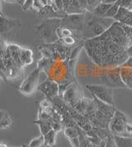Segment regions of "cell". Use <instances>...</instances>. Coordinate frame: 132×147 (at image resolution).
Returning a JSON list of instances; mask_svg holds the SVG:
<instances>
[{"label": "cell", "instance_id": "cell-1", "mask_svg": "<svg viewBox=\"0 0 132 147\" xmlns=\"http://www.w3.org/2000/svg\"><path fill=\"white\" fill-rule=\"evenodd\" d=\"M61 26V18L46 19L45 22L41 23L36 27L39 36L47 42H55L59 40L56 35V29Z\"/></svg>", "mask_w": 132, "mask_h": 147}, {"label": "cell", "instance_id": "cell-2", "mask_svg": "<svg viewBox=\"0 0 132 147\" xmlns=\"http://www.w3.org/2000/svg\"><path fill=\"white\" fill-rule=\"evenodd\" d=\"M112 18H98L93 17V19L88 22L87 23V32L91 34L90 39L99 36L105 32L106 31L112 26L115 21L109 22Z\"/></svg>", "mask_w": 132, "mask_h": 147}, {"label": "cell", "instance_id": "cell-3", "mask_svg": "<svg viewBox=\"0 0 132 147\" xmlns=\"http://www.w3.org/2000/svg\"><path fill=\"white\" fill-rule=\"evenodd\" d=\"M128 124L129 123L127 122L125 114L121 111L116 110L112 120L109 123V129L112 135L129 137L127 133Z\"/></svg>", "mask_w": 132, "mask_h": 147}, {"label": "cell", "instance_id": "cell-4", "mask_svg": "<svg viewBox=\"0 0 132 147\" xmlns=\"http://www.w3.org/2000/svg\"><path fill=\"white\" fill-rule=\"evenodd\" d=\"M86 88L92 94L93 98H96L100 101L114 106L113 91L112 88L104 85H92L87 84Z\"/></svg>", "mask_w": 132, "mask_h": 147}, {"label": "cell", "instance_id": "cell-5", "mask_svg": "<svg viewBox=\"0 0 132 147\" xmlns=\"http://www.w3.org/2000/svg\"><path fill=\"white\" fill-rule=\"evenodd\" d=\"M40 73V69L39 68H36L27 76V78L22 81L19 88L20 92L22 94L29 96L32 95L36 88H38Z\"/></svg>", "mask_w": 132, "mask_h": 147}, {"label": "cell", "instance_id": "cell-6", "mask_svg": "<svg viewBox=\"0 0 132 147\" xmlns=\"http://www.w3.org/2000/svg\"><path fill=\"white\" fill-rule=\"evenodd\" d=\"M84 13L67 14L61 18V26L71 28L73 31L81 32L84 23Z\"/></svg>", "mask_w": 132, "mask_h": 147}, {"label": "cell", "instance_id": "cell-7", "mask_svg": "<svg viewBox=\"0 0 132 147\" xmlns=\"http://www.w3.org/2000/svg\"><path fill=\"white\" fill-rule=\"evenodd\" d=\"M83 98V92L77 83H73L63 95V100L72 107Z\"/></svg>", "mask_w": 132, "mask_h": 147}, {"label": "cell", "instance_id": "cell-8", "mask_svg": "<svg viewBox=\"0 0 132 147\" xmlns=\"http://www.w3.org/2000/svg\"><path fill=\"white\" fill-rule=\"evenodd\" d=\"M37 89L51 99H53L54 98L59 96V84L56 81L52 80H46V81L42 82L40 84Z\"/></svg>", "mask_w": 132, "mask_h": 147}, {"label": "cell", "instance_id": "cell-9", "mask_svg": "<svg viewBox=\"0 0 132 147\" xmlns=\"http://www.w3.org/2000/svg\"><path fill=\"white\" fill-rule=\"evenodd\" d=\"M116 22L125 24L126 26L132 27V10L124 7H120L117 16L114 18Z\"/></svg>", "mask_w": 132, "mask_h": 147}, {"label": "cell", "instance_id": "cell-10", "mask_svg": "<svg viewBox=\"0 0 132 147\" xmlns=\"http://www.w3.org/2000/svg\"><path fill=\"white\" fill-rule=\"evenodd\" d=\"M21 23L18 20H15L13 18H9L5 17L3 13L1 14V32H9L14 27H20Z\"/></svg>", "mask_w": 132, "mask_h": 147}, {"label": "cell", "instance_id": "cell-11", "mask_svg": "<svg viewBox=\"0 0 132 147\" xmlns=\"http://www.w3.org/2000/svg\"><path fill=\"white\" fill-rule=\"evenodd\" d=\"M120 75L125 87L132 89V68L120 66Z\"/></svg>", "mask_w": 132, "mask_h": 147}, {"label": "cell", "instance_id": "cell-12", "mask_svg": "<svg viewBox=\"0 0 132 147\" xmlns=\"http://www.w3.org/2000/svg\"><path fill=\"white\" fill-rule=\"evenodd\" d=\"M34 123L37 124L39 126L40 131L41 135L45 136L49 131H51L52 130V123L53 121H46L41 120V119H37L36 121H34Z\"/></svg>", "mask_w": 132, "mask_h": 147}, {"label": "cell", "instance_id": "cell-13", "mask_svg": "<svg viewBox=\"0 0 132 147\" xmlns=\"http://www.w3.org/2000/svg\"><path fill=\"white\" fill-rule=\"evenodd\" d=\"M112 5V4H108V3H105L102 2L94 8V10L92 12L93 16L98 17V18H105L106 14Z\"/></svg>", "mask_w": 132, "mask_h": 147}, {"label": "cell", "instance_id": "cell-14", "mask_svg": "<svg viewBox=\"0 0 132 147\" xmlns=\"http://www.w3.org/2000/svg\"><path fill=\"white\" fill-rule=\"evenodd\" d=\"M117 147H132V138L113 135Z\"/></svg>", "mask_w": 132, "mask_h": 147}, {"label": "cell", "instance_id": "cell-15", "mask_svg": "<svg viewBox=\"0 0 132 147\" xmlns=\"http://www.w3.org/2000/svg\"><path fill=\"white\" fill-rule=\"evenodd\" d=\"M21 60L23 65H29L33 62L32 51L28 48H22L21 52Z\"/></svg>", "mask_w": 132, "mask_h": 147}, {"label": "cell", "instance_id": "cell-16", "mask_svg": "<svg viewBox=\"0 0 132 147\" xmlns=\"http://www.w3.org/2000/svg\"><path fill=\"white\" fill-rule=\"evenodd\" d=\"M65 136L68 140L75 138V137H79V135L81 133L80 131V128L78 127V125L76 127H67L65 129Z\"/></svg>", "mask_w": 132, "mask_h": 147}, {"label": "cell", "instance_id": "cell-17", "mask_svg": "<svg viewBox=\"0 0 132 147\" xmlns=\"http://www.w3.org/2000/svg\"><path fill=\"white\" fill-rule=\"evenodd\" d=\"M56 135L57 132L55 130H51L48 133L44 136L45 137V146H53L55 144V140H56Z\"/></svg>", "mask_w": 132, "mask_h": 147}, {"label": "cell", "instance_id": "cell-18", "mask_svg": "<svg viewBox=\"0 0 132 147\" xmlns=\"http://www.w3.org/2000/svg\"><path fill=\"white\" fill-rule=\"evenodd\" d=\"M1 128L4 129L8 127L12 123H13V120L11 118V117L9 116V114L7 113V112L4 111H1Z\"/></svg>", "mask_w": 132, "mask_h": 147}, {"label": "cell", "instance_id": "cell-19", "mask_svg": "<svg viewBox=\"0 0 132 147\" xmlns=\"http://www.w3.org/2000/svg\"><path fill=\"white\" fill-rule=\"evenodd\" d=\"M79 39L78 36H66L62 39H60V43H62L64 46L68 47H72L74 44L77 43V41Z\"/></svg>", "mask_w": 132, "mask_h": 147}, {"label": "cell", "instance_id": "cell-20", "mask_svg": "<svg viewBox=\"0 0 132 147\" xmlns=\"http://www.w3.org/2000/svg\"><path fill=\"white\" fill-rule=\"evenodd\" d=\"M45 145V137L43 135L34 138L30 141L28 146L29 147H42Z\"/></svg>", "mask_w": 132, "mask_h": 147}, {"label": "cell", "instance_id": "cell-21", "mask_svg": "<svg viewBox=\"0 0 132 147\" xmlns=\"http://www.w3.org/2000/svg\"><path fill=\"white\" fill-rule=\"evenodd\" d=\"M119 9H120V6L117 3H114L112 4L111 7L109 8V10L107 11V13L106 14L105 18H112L114 19V18L117 16V14L118 13Z\"/></svg>", "mask_w": 132, "mask_h": 147}, {"label": "cell", "instance_id": "cell-22", "mask_svg": "<svg viewBox=\"0 0 132 147\" xmlns=\"http://www.w3.org/2000/svg\"><path fill=\"white\" fill-rule=\"evenodd\" d=\"M117 3L120 6V7H124L128 9H131L132 7V0H118Z\"/></svg>", "mask_w": 132, "mask_h": 147}, {"label": "cell", "instance_id": "cell-23", "mask_svg": "<svg viewBox=\"0 0 132 147\" xmlns=\"http://www.w3.org/2000/svg\"><path fill=\"white\" fill-rule=\"evenodd\" d=\"M105 147H116V143H115V140H114V137H113V135L111 134L106 141V146Z\"/></svg>", "mask_w": 132, "mask_h": 147}, {"label": "cell", "instance_id": "cell-24", "mask_svg": "<svg viewBox=\"0 0 132 147\" xmlns=\"http://www.w3.org/2000/svg\"><path fill=\"white\" fill-rule=\"evenodd\" d=\"M33 5H34V0H26L23 5H22V7L23 10H28L32 7L33 8Z\"/></svg>", "mask_w": 132, "mask_h": 147}, {"label": "cell", "instance_id": "cell-25", "mask_svg": "<svg viewBox=\"0 0 132 147\" xmlns=\"http://www.w3.org/2000/svg\"><path fill=\"white\" fill-rule=\"evenodd\" d=\"M69 141V143L71 144L72 147H80V142H79V137H75V138H72L68 140Z\"/></svg>", "mask_w": 132, "mask_h": 147}, {"label": "cell", "instance_id": "cell-26", "mask_svg": "<svg viewBox=\"0 0 132 147\" xmlns=\"http://www.w3.org/2000/svg\"><path fill=\"white\" fill-rule=\"evenodd\" d=\"M53 130H55L56 132H59V131L62 129V125L60 122H56V121H53L52 123Z\"/></svg>", "mask_w": 132, "mask_h": 147}, {"label": "cell", "instance_id": "cell-27", "mask_svg": "<svg viewBox=\"0 0 132 147\" xmlns=\"http://www.w3.org/2000/svg\"><path fill=\"white\" fill-rule=\"evenodd\" d=\"M123 67H130V68H132V56H130L125 63L121 65Z\"/></svg>", "mask_w": 132, "mask_h": 147}, {"label": "cell", "instance_id": "cell-28", "mask_svg": "<svg viewBox=\"0 0 132 147\" xmlns=\"http://www.w3.org/2000/svg\"><path fill=\"white\" fill-rule=\"evenodd\" d=\"M102 2L105 3H108V4H114V3H117L118 2V0H103Z\"/></svg>", "mask_w": 132, "mask_h": 147}, {"label": "cell", "instance_id": "cell-29", "mask_svg": "<svg viewBox=\"0 0 132 147\" xmlns=\"http://www.w3.org/2000/svg\"><path fill=\"white\" fill-rule=\"evenodd\" d=\"M126 51H127V54H128L129 56H132V43L131 45L127 48Z\"/></svg>", "mask_w": 132, "mask_h": 147}, {"label": "cell", "instance_id": "cell-30", "mask_svg": "<svg viewBox=\"0 0 132 147\" xmlns=\"http://www.w3.org/2000/svg\"><path fill=\"white\" fill-rule=\"evenodd\" d=\"M25 2H26V0H19V1H18V3H21L22 5H23V3H24Z\"/></svg>", "mask_w": 132, "mask_h": 147}, {"label": "cell", "instance_id": "cell-31", "mask_svg": "<svg viewBox=\"0 0 132 147\" xmlns=\"http://www.w3.org/2000/svg\"><path fill=\"white\" fill-rule=\"evenodd\" d=\"M1 147H7V145L3 144V143H2V145H1Z\"/></svg>", "mask_w": 132, "mask_h": 147}, {"label": "cell", "instance_id": "cell-32", "mask_svg": "<svg viewBox=\"0 0 132 147\" xmlns=\"http://www.w3.org/2000/svg\"><path fill=\"white\" fill-rule=\"evenodd\" d=\"M12 2H15V1H19V0H11Z\"/></svg>", "mask_w": 132, "mask_h": 147}, {"label": "cell", "instance_id": "cell-33", "mask_svg": "<svg viewBox=\"0 0 132 147\" xmlns=\"http://www.w3.org/2000/svg\"><path fill=\"white\" fill-rule=\"evenodd\" d=\"M102 1H103V0H102Z\"/></svg>", "mask_w": 132, "mask_h": 147}, {"label": "cell", "instance_id": "cell-34", "mask_svg": "<svg viewBox=\"0 0 132 147\" xmlns=\"http://www.w3.org/2000/svg\"><path fill=\"white\" fill-rule=\"evenodd\" d=\"M116 147H117V146H116Z\"/></svg>", "mask_w": 132, "mask_h": 147}, {"label": "cell", "instance_id": "cell-35", "mask_svg": "<svg viewBox=\"0 0 132 147\" xmlns=\"http://www.w3.org/2000/svg\"><path fill=\"white\" fill-rule=\"evenodd\" d=\"M28 147H29V146H28Z\"/></svg>", "mask_w": 132, "mask_h": 147}]
</instances>
